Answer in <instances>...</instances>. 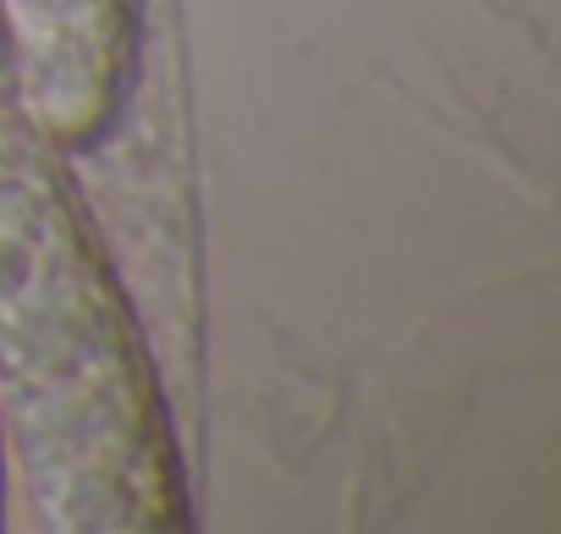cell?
<instances>
[{"mask_svg": "<svg viewBox=\"0 0 561 534\" xmlns=\"http://www.w3.org/2000/svg\"><path fill=\"white\" fill-rule=\"evenodd\" d=\"M0 419L34 518L56 534L171 529L187 474L122 276L39 127L0 0Z\"/></svg>", "mask_w": 561, "mask_h": 534, "instance_id": "1", "label": "cell"}, {"mask_svg": "<svg viewBox=\"0 0 561 534\" xmlns=\"http://www.w3.org/2000/svg\"><path fill=\"white\" fill-rule=\"evenodd\" d=\"M0 496H7V419H0Z\"/></svg>", "mask_w": 561, "mask_h": 534, "instance_id": "2", "label": "cell"}]
</instances>
